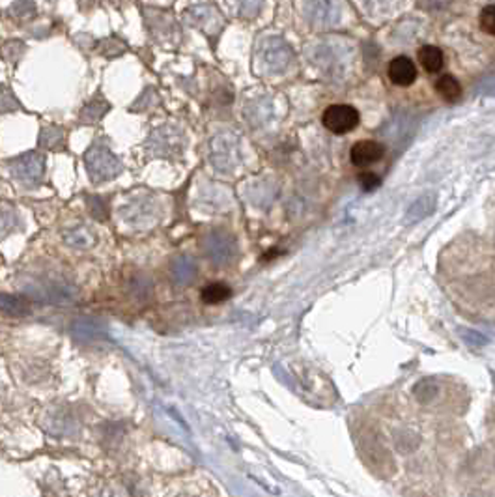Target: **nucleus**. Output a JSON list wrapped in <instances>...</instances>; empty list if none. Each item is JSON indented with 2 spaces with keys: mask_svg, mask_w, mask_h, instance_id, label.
Listing matches in <instances>:
<instances>
[{
  "mask_svg": "<svg viewBox=\"0 0 495 497\" xmlns=\"http://www.w3.org/2000/svg\"><path fill=\"white\" fill-rule=\"evenodd\" d=\"M125 49H127L125 41L118 40L115 36H110V38H105L103 41H100V53L103 56H107V58H115V56L124 55Z\"/></svg>",
  "mask_w": 495,
  "mask_h": 497,
  "instance_id": "5701e85b",
  "label": "nucleus"
},
{
  "mask_svg": "<svg viewBox=\"0 0 495 497\" xmlns=\"http://www.w3.org/2000/svg\"><path fill=\"white\" fill-rule=\"evenodd\" d=\"M232 8L243 19H255L262 11L264 0H230Z\"/></svg>",
  "mask_w": 495,
  "mask_h": 497,
  "instance_id": "6ab92c4d",
  "label": "nucleus"
},
{
  "mask_svg": "<svg viewBox=\"0 0 495 497\" xmlns=\"http://www.w3.org/2000/svg\"><path fill=\"white\" fill-rule=\"evenodd\" d=\"M385 156V146L378 141H359L351 146L350 159L359 169L371 166Z\"/></svg>",
  "mask_w": 495,
  "mask_h": 497,
  "instance_id": "6e6552de",
  "label": "nucleus"
},
{
  "mask_svg": "<svg viewBox=\"0 0 495 497\" xmlns=\"http://www.w3.org/2000/svg\"><path fill=\"white\" fill-rule=\"evenodd\" d=\"M146 26L154 38H169L176 32V23L171 11L148 10L146 11Z\"/></svg>",
  "mask_w": 495,
  "mask_h": 497,
  "instance_id": "9d476101",
  "label": "nucleus"
},
{
  "mask_svg": "<svg viewBox=\"0 0 495 497\" xmlns=\"http://www.w3.org/2000/svg\"><path fill=\"white\" fill-rule=\"evenodd\" d=\"M435 90L445 101H456L462 96V85L452 75H443L435 82Z\"/></svg>",
  "mask_w": 495,
  "mask_h": 497,
  "instance_id": "dca6fc26",
  "label": "nucleus"
},
{
  "mask_svg": "<svg viewBox=\"0 0 495 497\" xmlns=\"http://www.w3.org/2000/svg\"><path fill=\"white\" fill-rule=\"evenodd\" d=\"M6 166L10 169L11 178H16L23 186H38L46 174V156H41L38 151H28V154L10 159Z\"/></svg>",
  "mask_w": 495,
  "mask_h": 497,
  "instance_id": "7ed1b4c3",
  "label": "nucleus"
},
{
  "mask_svg": "<svg viewBox=\"0 0 495 497\" xmlns=\"http://www.w3.org/2000/svg\"><path fill=\"white\" fill-rule=\"evenodd\" d=\"M232 296V290L223 282H213L202 290V301L208 305H219Z\"/></svg>",
  "mask_w": 495,
  "mask_h": 497,
  "instance_id": "a211bd4d",
  "label": "nucleus"
},
{
  "mask_svg": "<svg viewBox=\"0 0 495 497\" xmlns=\"http://www.w3.org/2000/svg\"><path fill=\"white\" fill-rule=\"evenodd\" d=\"M155 101H157V94H155L154 88H148V90H144V94L137 100L135 105L131 107V111H146V109H150V105H154Z\"/></svg>",
  "mask_w": 495,
  "mask_h": 497,
  "instance_id": "c756f323",
  "label": "nucleus"
},
{
  "mask_svg": "<svg viewBox=\"0 0 495 497\" xmlns=\"http://www.w3.org/2000/svg\"><path fill=\"white\" fill-rule=\"evenodd\" d=\"M357 181H359L361 189H363V191H366V193L376 191V189H378V187L381 186L380 176H378V174H374V172H371V171L361 172L359 178H357Z\"/></svg>",
  "mask_w": 495,
  "mask_h": 497,
  "instance_id": "c85d7f7f",
  "label": "nucleus"
},
{
  "mask_svg": "<svg viewBox=\"0 0 495 497\" xmlns=\"http://www.w3.org/2000/svg\"><path fill=\"white\" fill-rule=\"evenodd\" d=\"M303 14L314 28H331L341 21L342 4L341 0H305Z\"/></svg>",
  "mask_w": 495,
  "mask_h": 497,
  "instance_id": "423d86ee",
  "label": "nucleus"
},
{
  "mask_svg": "<svg viewBox=\"0 0 495 497\" xmlns=\"http://www.w3.org/2000/svg\"><path fill=\"white\" fill-rule=\"evenodd\" d=\"M256 58L267 73H280L290 65L294 53L292 47L286 43L279 36H267L260 41L258 50H256Z\"/></svg>",
  "mask_w": 495,
  "mask_h": 497,
  "instance_id": "f03ea898",
  "label": "nucleus"
},
{
  "mask_svg": "<svg viewBox=\"0 0 495 497\" xmlns=\"http://www.w3.org/2000/svg\"><path fill=\"white\" fill-rule=\"evenodd\" d=\"M8 16L19 25H25L36 17V4L32 0H17L8 8Z\"/></svg>",
  "mask_w": 495,
  "mask_h": 497,
  "instance_id": "2eb2a0df",
  "label": "nucleus"
},
{
  "mask_svg": "<svg viewBox=\"0 0 495 497\" xmlns=\"http://www.w3.org/2000/svg\"><path fill=\"white\" fill-rule=\"evenodd\" d=\"M65 241L71 247H77V249H88V247H92L95 243V237L90 228H79V230L68 232L65 234Z\"/></svg>",
  "mask_w": 495,
  "mask_h": 497,
  "instance_id": "aec40b11",
  "label": "nucleus"
},
{
  "mask_svg": "<svg viewBox=\"0 0 495 497\" xmlns=\"http://www.w3.org/2000/svg\"><path fill=\"white\" fill-rule=\"evenodd\" d=\"M86 171L90 174L92 181L101 183V181H109L122 174V163L118 157L107 148L101 141H95L90 146V150L86 151Z\"/></svg>",
  "mask_w": 495,
  "mask_h": 497,
  "instance_id": "f257e3e1",
  "label": "nucleus"
},
{
  "mask_svg": "<svg viewBox=\"0 0 495 497\" xmlns=\"http://www.w3.org/2000/svg\"><path fill=\"white\" fill-rule=\"evenodd\" d=\"M363 6L372 19H378L393 14L400 6V0H363Z\"/></svg>",
  "mask_w": 495,
  "mask_h": 497,
  "instance_id": "f3484780",
  "label": "nucleus"
},
{
  "mask_svg": "<svg viewBox=\"0 0 495 497\" xmlns=\"http://www.w3.org/2000/svg\"><path fill=\"white\" fill-rule=\"evenodd\" d=\"M131 294L133 297H150L151 294V281L146 275H139L131 279Z\"/></svg>",
  "mask_w": 495,
  "mask_h": 497,
  "instance_id": "a878e982",
  "label": "nucleus"
},
{
  "mask_svg": "<svg viewBox=\"0 0 495 497\" xmlns=\"http://www.w3.org/2000/svg\"><path fill=\"white\" fill-rule=\"evenodd\" d=\"M110 105L101 97H94L90 103H86L85 109L80 111V122L82 124H97L103 116L109 112Z\"/></svg>",
  "mask_w": 495,
  "mask_h": 497,
  "instance_id": "4468645a",
  "label": "nucleus"
},
{
  "mask_svg": "<svg viewBox=\"0 0 495 497\" xmlns=\"http://www.w3.org/2000/svg\"><path fill=\"white\" fill-rule=\"evenodd\" d=\"M183 19H186L187 25L195 26V28L202 31L208 38H213V40L225 28V19H223L215 6L211 4L191 6L189 10L183 14Z\"/></svg>",
  "mask_w": 495,
  "mask_h": 497,
  "instance_id": "39448f33",
  "label": "nucleus"
},
{
  "mask_svg": "<svg viewBox=\"0 0 495 497\" xmlns=\"http://www.w3.org/2000/svg\"><path fill=\"white\" fill-rule=\"evenodd\" d=\"M390 82L396 86H410L415 82L417 79V68L415 64L408 58V56H396L393 58L387 70Z\"/></svg>",
  "mask_w": 495,
  "mask_h": 497,
  "instance_id": "1a4fd4ad",
  "label": "nucleus"
},
{
  "mask_svg": "<svg viewBox=\"0 0 495 497\" xmlns=\"http://www.w3.org/2000/svg\"><path fill=\"white\" fill-rule=\"evenodd\" d=\"M17 109H21V105L14 96V92L6 85H0V112L17 111Z\"/></svg>",
  "mask_w": 495,
  "mask_h": 497,
  "instance_id": "bb28decb",
  "label": "nucleus"
},
{
  "mask_svg": "<svg viewBox=\"0 0 495 497\" xmlns=\"http://www.w3.org/2000/svg\"><path fill=\"white\" fill-rule=\"evenodd\" d=\"M148 150L151 156L157 157L180 156L183 150V131L176 126H159L151 131Z\"/></svg>",
  "mask_w": 495,
  "mask_h": 497,
  "instance_id": "20e7f679",
  "label": "nucleus"
},
{
  "mask_svg": "<svg viewBox=\"0 0 495 497\" xmlns=\"http://www.w3.org/2000/svg\"><path fill=\"white\" fill-rule=\"evenodd\" d=\"M86 208H88V211H90L97 221H109L110 206L109 201L103 198V196H88V198H86Z\"/></svg>",
  "mask_w": 495,
  "mask_h": 497,
  "instance_id": "412c9836",
  "label": "nucleus"
},
{
  "mask_svg": "<svg viewBox=\"0 0 495 497\" xmlns=\"http://www.w3.org/2000/svg\"><path fill=\"white\" fill-rule=\"evenodd\" d=\"M193 273H195V267H193V264H191V266L186 269V262L183 260L176 262V275H178L176 279H178V281L189 279V277H193Z\"/></svg>",
  "mask_w": 495,
  "mask_h": 497,
  "instance_id": "7c9ffc66",
  "label": "nucleus"
},
{
  "mask_svg": "<svg viewBox=\"0 0 495 497\" xmlns=\"http://www.w3.org/2000/svg\"><path fill=\"white\" fill-rule=\"evenodd\" d=\"M17 225V213L10 206H0V237H6L14 232Z\"/></svg>",
  "mask_w": 495,
  "mask_h": 497,
  "instance_id": "b1692460",
  "label": "nucleus"
},
{
  "mask_svg": "<svg viewBox=\"0 0 495 497\" xmlns=\"http://www.w3.org/2000/svg\"><path fill=\"white\" fill-rule=\"evenodd\" d=\"M0 312H6L10 316H26L31 312V306L23 297L0 294Z\"/></svg>",
  "mask_w": 495,
  "mask_h": 497,
  "instance_id": "ddd939ff",
  "label": "nucleus"
},
{
  "mask_svg": "<svg viewBox=\"0 0 495 497\" xmlns=\"http://www.w3.org/2000/svg\"><path fill=\"white\" fill-rule=\"evenodd\" d=\"M23 53H25V43L19 40L8 41V43H4V47L0 49V56H2L6 62H10V64H16L21 56H23Z\"/></svg>",
  "mask_w": 495,
  "mask_h": 497,
  "instance_id": "393cba45",
  "label": "nucleus"
},
{
  "mask_svg": "<svg viewBox=\"0 0 495 497\" xmlns=\"http://www.w3.org/2000/svg\"><path fill=\"white\" fill-rule=\"evenodd\" d=\"M434 208H435V196L434 195L422 196V198H419V201L410 208V221L422 219V217H426L428 213H432Z\"/></svg>",
  "mask_w": 495,
  "mask_h": 497,
  "instance_id": "4be33fe9",
  "label": "nucleus"
},
{
  "mask_svg": "<svg viewBox=\"0 0 495 497\" xmlns=\"http://www.w3.org/2000/svg\"><path fill=\"white\" fill-rule=\"evenodd\" d=\"M40 146L46 150H65V131L62 127L47 126L40 133Z\"/></svg>",
  "mask_w": 495,
  "mask_h": 497,
  "instance_id": "9b49d317",
  "label": "nucleus"
},
{
  "mask_svg": "<svg viewBox=\"0 0 495 497\" xmlns=\"http://www.w3.org/2000/svg\"><path fill=\"white\" fill-rule=\"evenodd\" d=\"M359 111L356 107L346 105V103H336V105L327 107L324 116H321L324 126L335 135H346V133L353 131L359 126Z\"/></svg>",
  "mask_w": 495,
  "mask_h": 497,
  "instance_id": "0eeeda50",
  "label": "nucleus"
},
{
  "mask_svg": "<svg viewBox=\"0 0 495 497\" xmlns=\"http://www.w3.org/2000/svg\"><path fill=\"white\" fill-rule=\"evenodd\" d=\"M419 62L428 73H437L443 68V53L440 47L425 46L419 50Z\"/></svg>",
  "mask_w": 495,
  "mask_h": 497,
  "instance_id": "f8f14e48",
  "label": "nucleus"
},
{
  "mask_svg": "<svg viewBox=\"0 0 495 497\" xmlns=\"http://www.w3.org/2000/svg\"><path fill=\"white\" fill-rule=\"evenodd\" d=\"M480 28L488 34L495 36V4L486 6L484 10L480 11Z\"/></svg>",
  "mask_w": 495,
  "mask_h": 497,
  "instance_id": "cd10ccee",
  "label": "nucleus"
}]
</instances>
